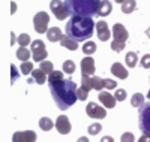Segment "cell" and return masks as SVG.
I'll return each instance as SVG.
<instances>
[{"label": "cell", "instance_id": "cell-2", "mask_svg": "<svg viewBox=\"0 0 150 142\" xmlns=\"http://www.w3.org/2000/svg\"><path fill=\"white\" fill-rule=\"evenodd\" d=\"M95 27L96 22H93L92 18L71 17V20L66 22V36H69L75 42H84L93 36Z\"/></svg>", "mask_w": 150, "mask_h": 142}, {"label": "cell", "instance_id": "cell-16", "mask_svg": "<svg viewBox=\"0 0 150 142\" xmlns=\"http://www.w3.org/2000/svg\"><path fill=\"white\" fill-rule=\"evenodd\" d=\"M47 37H48V41H51V42H60L63 39V33H62V30L59 27H51L47 32Z\"/></svg>", "mask_w": 150, "mask_h": 142}, {"label": "cell", "instance_id": "cell-5", "mask_svg": "<svg viewBox=\"0 0 150 142\" xmlns=\"http://www.w3.org/2000/svg\"><path fill=\"white\" fill-rule=\"evenodd\" d=\"M30 51H32V58H33L35 61H38V63L45 61V58H47V56H48L47 49H45V44H44L41 39L32 42Z\"/></svg>", "mask_w": 150, "mask_h": 142}, {"label": "cell", "instance_id": "cell-8", "mask_svg": "<svg viewBox=\"0 0 150 142\" xmlns=\"http://www.w3.org/2000/svg\"><path fill=\"white\" fill-rule=\"evenodd\" d=\"M86 112H87V115H89L90 118H95V120H101V118H105L107 117L105 108L99 106L98 103H95V102H89V103H87Z\"/></svg>", "mask_w": 150, "mask_h": 142}, {"label": "cell", "instance_id": "cell-9", "mask_svg": "<svg viewBox=\"0 0 150 142\" xmlns=\"http://www.w3.org/2000/svg\"><path fill=\"white\" fill-rule=\"evenodd\" d=\"M36 133L33 130H23L15 132L12 136V142H36Z\"/></svg>", "mask_w": 150, "mask_h": 142}, {"label": "cell", "instance_id": "cell-43", "mask_svg": "<svg viewBox=\"0 0 150 142\" xmlns=\"http://www.w3.org/2000/svg\"><path fill=\"white\" fill-rule=\"evenodd\" d=\"M77 142H90V141H89V138H87V136H81V138H78Z\"/></svg>", "mask_w": 150, "mask_h": 142}, {"label": "cell", "instance_id": "cell-15", "mask_svg": "<svg viewBox=\"0 0 150 142\" xmlns=\"http://www.w3.org/2000/svg\"><path fill=\"white\" fill-rule=\"evenodd\" d=\"M111 73L114 75V76H117V78H120V79H126L128 75H129V72L126 70V67H125L122 63H119V61L111 64Z\"/></svg>", "mask_w": 150, "mask_h": 142}, {"label": "cell", "instance_id": "cell-13", "mask_svg": "<svg viewBox=\"0 0 150 142\" xmlns=\"http://www.w3.org/2000/svg\"><path fill=\"white\" fill-rule=\"evenodd\" d=\"M98 97H99V102L102 103L104 106H107V108H110V109H112L116 106V97L112 96L111 93H108V91H99V94H98Z\"/></svg>", "mask_w": 150, "mask_h": 142}, {"label": "cell", "instance_id": "cell-11", "mask_svg": "<svg viewBox=\"0 0 150 142\" xmlns=\"http://www.w3.org/2000/svg\"><path fill=\"white\" fill-rule=\"evenodd\" d=\"M112 37H114V41L126 42V39L129 37V33L123 27V24H114L112 25Z\"/></svg>", "mask_w": 150, "mask_h": 142}, {"label": "cell", "instance_id": "cell-22", "mask_svg": "<svg viewBox=\"0 0 150 142\" xmlns=\"http://www.w3.org/2000/svg\"><path fill=\"white\" fill-rule=\"evenodd\" d=\"M131 105H132L134 108H141V106L144 105V94L135 93V94L132 96V99H131Z\"/></svg>", "mask_w": 150, "mask_h": 142}, {"label": "cell", "instance_id": "cell-18", "mask_svg": "<svg viewBox=\"0 0 150 142\" xmlns=\"http://www.w3.org/2000/svg\"><path fill=\"white\" fill-rule=\"evenodd\" d=\"M32 78H33V81L36 82V84H44L45 81H47V73L44 72V70H41V69H35L33 72H32Z\"/></svg>", "mask_w": 150, "mask_h": 142}, {"label": "cell", "instance_id": "cell-39", "mask_svg": "<svg viewBox=\"0 0 150 142\" xmlns=\"http://www.w3.org/2000/svg\"><path fill=\"white\" fill-rule=\"evenodd\" d=\"M104 84H105V88H108V90H112L117 87V82L114 79H104Z\"/></svg>", "mask_w": 150, "mask_h": 142}, {"label": "cell", "instance_id": "cell-33", "mask_svg": "<svg viewBox=\"0 0 150 142\" xmlns=\"http://www.w3.org/2000/svg\"><path fill=\"white\" fill-rule=\"evenodd\" d=\"M101 130H102V126L99 123H93V124L89 126V130H87V132H89V135H98Z\"/></svg>", "mask_w": 150, "mask_h": 142}, {"label": "cell", "instance_id": "cell-7", "mask_svg": "<svg viewBox=\"0 0 150 142\" xmlns=\"http://www.w3.org/2000/svg\"><path fill=\"white\" fill-rule=\"evenodd\" d=\"M50 9H51V12L54 14V17L57 20H66L71 14L69 11L66 8V5L62 2V0H51V3H50Z\"/></svg>", "mask_w": 150, "mask_h": 142}, {"label": "cell", "instance_id": "cell-24", "mask_svg": "<svg viewBox=\"0 0 150 142\" xmlns=\"http://www.w3.org/2000/svg\"><path fill=\"white\" fill-rule=\"evenodd\" d=\"M135 8H137L135 0H126V2L122 5V12L123 14H131L132 11H135Z\"/></svg>", "mask_w": 150, "mask_h": 142}, {"label": "cell", "instance_id": "cell-42", "mask_svg": "<svg viewBox=\"0 0 150 142\" xmlns=\"http://www.w3.org/2000/svg\"><path fill=\"white\" fill-rule=\"evenodd\" d=\"M11 9H12V11H11V14H12V15H14V14H15V12H17V5H15L14 2H12V3H11Z\"/></svg>", "mask_w": 150, "mask_h": 142}, {"label": "cell", "instance_id": "cell-10", "mask_svg": "<svg viewBox=\"0 0 150 142\" xmlns=\"http://www.w3.org/2000/svg\"><path fill=\"white\" fill-rule=\"evenodd\" d=\"M56 129H57V132L62 133V135H68L71 132V123H69V118L66 117V115H60V117H57L56 120Z\"/></svg>", "mask_w": 150, "mask_h": 142}, {"label": "cell", "instance_id": "cell-3", "mask_svg": "<svg viewBox=\"0 0 150 142\" xmlns=\"http://www.w3.org/2000/svg\"><path fill=\"white\" fill-rule=\"evenodd\" d=\"M102 0H65V5L72 17L93 18L98 15V8Z\"/></svg>", "mask_w": 150, "mask_h": 142}, {"label": "cell", "instance_id": "cell-4", "mask_svg": "<svg viewBox=\"0 0 150 142\" xmlns=\"http://www.w3.org/2000/svg\"><path fill=\"white\" fill-rule=\"evenodd\" d=\"M138 127L143 135L150 136V100L138 108Z\"/></svg>", "mask_w": 150, "mask_h": 142}, {"label": "cell", "instance_id": "cell-46", "mask_svg": "<svg viewBox=\"0 0 150 142\" xmlns=\"http://www.w3.org/2000/svg\"><path fill=\"white\" fill-rule=\"evenodd\" d=\"M147 97H149V100H150V90H149V93H147Z\"/></svg>", "mask_w": 150, "mask_h": 142}, {"label": "cell", "instance_id": "cell-45", "mask_svg": "<svg viewBox=\"0 0 150 142\" xmlns=\"http://www.w3.org/2000/svg\"><path fill=\"white\" fill-rule=\"evenodd\" d=\"M125 2H126V0H116V3H120V5H123Z\"/></svg>", "mask_w": 150, "mask_h": 142}, {"label": "cell", "instance_id": "cell-14", "mask_svg": "<svg viewBox=\"0 0 150 142\" xmlns=\"http://www.w3.org/2000/svg\"><path fill=\"white\" fill-rule=\"evenodd\" d=\"M81 72H83V75L92 76L95 73V58H92L89 56L83 58L81 60Z\"/></svg>", "mask_w": 150, "mask_h": 142}, {"label": "cell", "instance_id": "cell-29", "mask_svg": "<svg viewBox=\"0 0 150 142\" xmlns=\"http://www.w3.org/2000/svg\"><path fill=\"white\" fill-rule=\"evenodd\" d=\"M17 42L20 44V46H27L30 44V36L27 33H21L18 37H17Z\"/></svg>", "mask_w": 150, "mask_h": 142}, {"label": "cell", "instance_id": "cell-27", "mask_svg": "<svg viewBox=\"0 0 150 142\" xmlns=\"http://www.w3.org/2000/svg\"><path fill=\"white\" fill-rule=\"evenodd\" d=\"M62 70H63L65 73H68V75H72V73L75 72V63H74L72 60H66V61H63Z\"/></svg>", "mask_w": 150, "mask_h": 142}, {"label": "cell", "instance_id": "cell-21", "mask_svg": "<svg viewBox=\"0 0 150 142\" xmlns=\"http://www.w3.org/2000/svg\"><path fill=\"white\" fill-rule=\"evenodd\" d=\"M56 126V123L51 121V118H48V117H42L39 120V127L42 129L44 132H48V130H51V129Z\"/></svg>", "mask_w": 150, "mask_h": 142}, {"label": "cell", "instance_id": "cell-23", "mask_svg": "<svg viewBox=\"0 0 150 142\" xmlns=\"http://www.w3.org/2000/svg\"><path fill=\"white\" fill-rule=\"evenodd\" d=\"M137 63H138V56H137V53H134V51H131V53L126 54V66L128 67H135Z\"/></svg>", "mask_w": 150, "mask_h": 142}, {"label": "cell", "instance_id": "cell-36", "mask_svg": "<svg viewBox=\"0 0 150 142\" xmlns=\"http://www.w3.org/2000/svg\"><path fill=\"white\" fill-rule=\"evenodd\" d=\"M114 97H116L117 102H123L125 99H126V91H125V90H122V88H119L117 91H116V94H114Z\"/></svg>", "mask_w": 150, "mask_h": 142}, {"label": "cell", "instance_id": "cell-28", "mask_svg": "<svg viewBox=\"0 0 150 142\" xmlns=\"http://www.w3.org/2000/svg\"><path fill=\"white\" fill-rule=\"evenodd\" d=\"M39 69L41 70H44L45 73H53L54 72V64L51 63V61H42L41 64H39Z\"/></svg>", "mask_w": 150, "mask_h": 142}, {"label": "cell", "instance_id": "cell-20", "mask_svg": "<svg viewBox=\"0 0 150 142\" xmlns=\"http://www.w3.org/2000/svg\"><path fill=\"white\" fill-rule=\"evenodd\" d=\"M30 56H32V51H29L26 46H20V48L17 49V58L21 60L23 63H24V61H29Z\"/></svg>", "mask_w": 150, "mask_h": 142}, {"label": "cell", "instance_id": "cell-41", "mask_svg": "<svg viewBox=\"0 0 150 142\" xmlns=\"http://www.w3.org/2000/svg\"><path fill=\"white\" fill-rule=\"evenodd\" d=\"M101 142H114V139H112L111 136H104V138L101 139Z\"/></svg>", "mask_w": 150, "mask_h": 142}, {"label": "cell", "instance_id": "cell-44", "mask_svg": "<svg viewBox=\"0 0 150 142\" xmlns=\"http://www.w3.org/2000/svg\"><path fill=\"white\" fill-rule=\"evenodd\" d=\"M146 34H147V37H149V39H150V27L146 30Z\"/></svg>", "mask_w": 150, "mask_h": 142}, {"label": "cell", "instance_id": "cell-34", "mask_svg": "<svg viewBox=\"0 0 150 142\" xmlns=\"http://www.w3.org/2000/svg\"><path fill=\"white\" fill-rule=\"evenodd\" d=\"M77 96H78V100H86L87 96H89V91H87L86 88H83V87L80 85L78 90H77Z\"/></svg>", "mask_w": 150, "mask_h": 142}, {"label": "cell", "instance_id": "cell-30", "mask_svg": "<svg viewBox=\"0 0 150 142\" xmlns=\"http://www.w3.org/2000/svg\"><path fill=\"white\" fill-rule=\"evenodd\" d=\"M125 46H126V42H120V41H112V42H111V49L116 51V53H120V51H123Z\"/></svg>", "mask_w": 150, "mask_h": 142}, {"label": "cell", "instance_id": "cell-38", "mask_svg": "<svg viewBox=\"0 0 150 142\" xmlns=\"http://www.w3.org/2000/svg\"><path fill=\"white\" fill-rule=\"evenodd\" d=\"M140 64H141V67H144V69H149V67H150V54H146V56L141 58Z\"/></svg>", "mask_w": 150, "mask_h": 142}, {"label": "cell", "instance_id": "cell-31", "mask_svg": "<svg viewBox=\"0 0 150 142\" xmlns=\"http://www.w3.org/2000/svg\"><path fill=\"white\" fill-rule=\"evenodd\" d=\"M62 79H65V78H63V72H60V70H54L53 73H50V76H48V82H51V81H62Z\"/></svg>", "mask_w": 150, "mask_h": 142}, {"label": "cell", "instance_id": "cell-40", "mask_svg": "<svg viewBox=\"0 0 150 142\" xmlns=\"http://www.w3.org/2000/svg\"><path fill=\"white\" fill-rule=\"evenodd\" d=\"M138 142H150V136H146V135H143V136L138 139Z\"/></svg>", "mask_w": 150, "mask_h": 142}, {"label": "cell", "instance_id": "cell-17", "mask_svg": "<svg viewBox=\"0 0 150 142\" xmlns=\"http://www.w3.org/2000/svg\"><path fill=\"white\" fill-rule=\"evenodd\" d=\"M111 11H112L111 2H108V0H102L101 5H99V8H98V15L99 17H107V15L111 14Z\"/></svg>", "mask_w": 150, "mask_h": 142}, {"label": "cell", "instance_id": "cell-12", "mask_svg": "<svg viewBox=\"0 0 150 142\" xmlns=\"http://www.w3.org/2000/svg\"><path fill=\"white\" fill-rule=\"evenodd\" d=\"M96 33H98L99 41H102V42H107L110 39V36H111V32L108 29V24L105 21L96 22Z\"/></svg>", "mask_w": 150, "mask_h": 142}, {"label": "cell", "instance_id": "cell-32", "mask_svg": "<svg viewBox=\"0 0 150 142\" xmlns=\"http://www.w3.org/2000/svg\"><path fill=\"white\" fill-rule=\"evenodd\" d=\"M35 69H33V64H32V61H24L23 64H21V72L24 73V75H29V73H32Z\"/></svg>", "mask_w": 150, "mask_h": 142}, {"label": "cell", "instance_id": "cell-1", "mask_svg": "<svg viewBox=\"0 0 150 142\" xmlns=\"http://www.w3.org/2000/svg\"><path fill=\"white\" fill-rule=\"evenodd\" d=\"M48 87H50V91H51V96L56 102L57 108L62 111L69 109L78 100V96H77L78 87L69 78L62 79V81H51V82H48Z\"/></svg>", "mask_w": 150, "mask_h": 142}, {"label": "cell", "instance_id": "cell-6", "mask_svg": "<svg viewBox=\"0 0 150 142\" xmlns=\"http://www.w3.org/2000/svg\"><path fill=\"white\" fill-rule=\"evenodd\" d=\"M48 22H50V15L47 12H38L33 17V27L39 34L48 32Z\"/></svg>", "mask_w": 150, "mask_h": 142}, {"label": "cell", "instance_id": "cell-25", "mask_svg": "<svg viewBox=\"0 0 150 142\" xmlns=\"http://www.w3.org/2000/svg\"><path fill=\"white\" fill-rule=\"evenodd\" d=\"M92 87L96 91H102V88H105L104 79L99 78V76H92Z\"/></svg>", "mask_w": 150, "mask_h": 142}, {"label": "cell", "instance_id": "cell-37", "mask_svg": "<svg viewBox=\"0 0 150 142\" xmlns=\"http://www.w3.org/2000/svg\"><path fill=\"white\" fill-rule=\"evenodd\" d=\"M11 70H12V76H11V82L14 84L18 78H20V73L17 72V67H15V64H11Z\"/></svg>", "mask_w": 150, "mask_h": 142}, {"label": "cell", "instance_id": "cell-19", "mask_svg": "<svg viewBox=\"0 0 150 142\" xmlns=\"http://www.w3.org/2000/svg\"><path fill=\"white\" fill-rule=\"evenodd\" d=\"M60 44H62V46H65L71 51H77V48H78V42H75L74 39H71V37L66 36V34L63 36V39L60 41Z\"/></svg>", "mask_w": 150, "mask_h": 142}, {"label": "cell", "instance_id": "cell-26", "mask_svg": "<svg viewBox=\"0 0 150 142\" xmlns=\"http://www.w3.org/2000/svg\"><path fill=\"white\" fill-rule=\"evenodd\" d=\"M83 53H84L86 56H90V54L96 53V44H95V42H92V41L86 42V44L83 45Z\"/></svg>", "mask_w": 150, "mask_h": 142}, {"label": "cell", "instance_id": "cell-35", "mask_svg": "<svg viewBox=\"0 0 150 142\" xmlns=\"http://www.w3.org/2000/svg\"><path fill=\"white\" fill-rule=\"evenodd\" d=\"M120 141L122 142H135V138L131 132H125L122 136H120Z\"/></svg>", "mask_w": 150, "mask_h": 142}]
</instances>
